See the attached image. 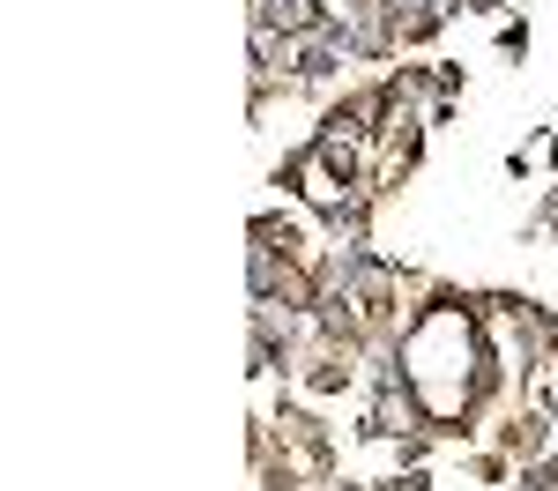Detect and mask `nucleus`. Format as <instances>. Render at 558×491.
Returning <instances> with one entry per match:
<instances>
[{
	"mask_svg": "<svg viewBox=\"0 0 558 491\" xmlns=\"http://www.w3.org/2000/svg\"><path fill=\"white\" fill-rule=\"evenodd\" d=\"M268 23H283V30H305V23H313V0H268Z\"/></svg>",
	"mask_w": 558,
	"mask_h": 491,
	"instance_id": "obj_1",
	"label": "nucleus"
}]
</instances>
